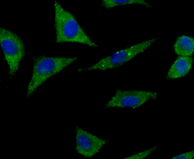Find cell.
I'll use <instances>...</instances> for the list:
<instances>
[{
  "mask_svg": "<svg viewBox=\"0 0 194 159\" xmlns=\"http://www.w3.org/2000/svg\"><path fill=\"white\" fill-rule=\"evenodd\" d=\"M175 53L180 56H190L193 53L194 40L192 37L182 35L176 39L174 45Z\"/></svg>",
  "mask_w": 194,
  "mask_h": 159,
  "instance_id": "obj_8",
  "label": "cell"
},
{
  "mask_svg": "<svg viewBox=\"0 0 194 159\" xmlns=\"http://www.w3.org/2000/svg\"><path fill=\"white\" fill-rule=\"evenodd\" d=\"M194 158V150L180 154L173 157L172 159H192Z\"/></svg>",
  "mask_w": 194,
  "mask_h": 159,
  "instance_id": "obj_11",
  "label": "cell"
},
{
  "mask_svg": "<svg viewBox=\"0 0 194 159\" xmlns=\"http://www.w3.org/2000/svg\"><path fill=\"white\" fill-rule=\"evenodd\" d=\"M156 92L117 89L115 95L105 105L106 108L120 107L136 108L150 99H156Z\"/></svg>",
  "mask_w": 194,
  "mask_h": 159,
  "instance_id": "obj_5",
  "label": "cell"
},
{
  "mask_svg": "<svg viewBox=\"0 0 194 159\" xmlns=\"http://www.w3.org/2000/svg\"><path fill=\"white\" fill-rule=\"evenodd\" d=\"M153 38L135 44L132 46L116 52L108 56L93 65L85 68H80L78 71L94 70H104L118 67L143 52L156 40Z\"/></svg>",
  "mask_w": 194,
  "mask_h": 159,
  "instance_id": "obj_4",
  "label": "cell"
},
{
  "mask_svg": "<svg viewBox=\"0 0 194 159\" xmlns=\"http://www.w3.org/2000/svg\"><path fill=\"white\" fill-rule=\"evenodd\" d=\"M157 148L156 146H154L151 148L144 151L129 156L124 158L125 159H142L146 158L151 154Z\"/></svg>",
  "mask_w": 194,
  "mask_h": 159,
  "instance_id": "obj_10",
  "label": "cell"
},
{
  "mask_svg": "<svg viewBox=\"0 0 194 159\" xmlns=\"http://www.w3.org/2000/svg\"><path fill=\"white\" fill-rule=\"evenodd\" d=\"M193 59L190 56H180L173 64L168 71L167 77L174 79L184 76L190 71Z\"/></svg>",
  "mask_w": 194,
  "mask_h": 159,
  "instance_id": "obj_7",
  "label": "cell"
},
{
  "mask_svg": "<svg viewBox=\"0 0 194 159\" xmlns=\"http://www.w3.org/2000/svg\"><path fill=\"white\" fill-rule=\"evenodd\" d=\"M75 132V149L76 152L83 157L91 158L98 154L108 141L101 138L76 126Z\"/></svg>",
  "mask_w": 194,
  "mask_h": 159,
  "instance_id": "obj_6",
  "label": "cell"
},
{
  "mask_svg": "<svg viewBox=\"0 0 194 159\" xmlns=\"http://www.w3.org/2000/svg\"><path fill=\"white\" fill-rule=\"evenodd\" d=\"M77 59L76 57H51L44 55L34 57L32 75L27 88V98L30 97L47 80Z\"/></svg>",
  "mask_w": 194,
  "mask_h": 159,
  "instance_id": "obj_2",
  "label": "cell"
},
{
  "mask_svg": "<svg viewBox=\"0 0 194 159\" xmlns=\"http://www.w3.org/2000/svg\"><path fill=\"white\" fill-rule=\"evenodd\" d=\"M0 43L9 67V74L13 76L18 71L20 63L25 55L24 44L16 33L2 27L0 28Z\"/></svg>",
  "mask_w": 194,
  "mask_h": 159,
  "instance_id": "obj_3",
  "label": "cell"
},
{
  "mask_svg": "<svg viewBox=\"0 0 194 159\" xmlns=\"http://www.w3.org/2000/svg\"><path fill=\"white\" fill-rule=\"evenodd\" d=\"M102 5L107 9L116 6L132 4H139L150 8L151 5L143 0H103L101 1Z\"/></svg>",
  "mask_w": 194,
  "mask_h": 159,
  "instance_id": "obj_9",
  "label": "cell"
},
{
  "mask_svg": "<svg viewBox=\"0 0 194 159\" xmlns=\"http://www.w3.org/2000/svg\"><path fill=\"white\" fill-rule=\"evenodd\" d=\"M54 6L57 43L75 42L98 47L87 35L72 13L65 9L56 1H54Z\"/></svg>",
  "mask_w": 194,
  "mask_h": 159,
  "instance_id": "obj_1",
  "label": "cell"
}]
</instances>
